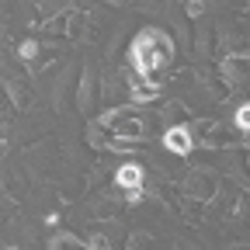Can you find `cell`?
Segmentation results:
<instances>
[{"label":"cell","mask_w":250,"mask_h":250,"mask_svg":"<svg viewBox=\"0 0 250 250\" xmlns=\"http://www.w3.org/2000/svg\"><path fill=\"white\" fill-rule=\"evenodd\" d=\"M132 62H136V70H139V77L143 80H149L153 77V70L156 66H164V62L174 56V42L164 35V31H156V28H146V31H139V39L132 42Z\"/></svg>","instance_id":"6da1fadb"},{"label":"cell","mask_w":250,"mask_h":250,"mask_svg":"<svg viewBox=\"0 0 250 250\" xmlns=\"http://www.w3.org/2000/svg\"><path fill=\"white\" fill-rule=\"evenodd\" d=\"M101 125H115V129H122V132H125L122 139H129V136L143 132V122L136 118V111H132V108H118V111L101 115Z\"/></svg>","instance_id":"7a4b0ae2"},{"label":"cell","mask_w":250,"mask_h":250,"mask_svg":"<svg viewBox=\"0 0 250 250\" xmlns=\"http://www.w3.org/2000/svg\"><path fill=\"white\" fill-rule=\"evenodd\" d=\"M164 146L170 149V153H191V146H195V139H191V132L184 129V125H174V129H167V136H164Z\"/></svg>","instance_id":"3957f363"},{"label":"cell","mask_w":250,"mask_h":250,"mask_svg":"<svg viewBox=\"0 0 250 250\" xmlns=\"http://www.w3.org/2000/svg\"><path fill=\"white\" fill-rule=\"evenodd\" d=\"M118 188H125V191H139V184H143V167L139 164H122L118 174H115Z\"/></svg>","instance_id":"277c9868"},{"label":"cell","mask_w":250,"mask_h":250,"mask_svg":"<svg viewBox=\"0 0 250 250\" xmlns=\"http://www.w3.org/2000/svg\"><path fill=\"white\" fill-rule=\"evenodd\" d=\"M49 250H87V247H83L77 236H70V233H59V236H52Z\"/></svg>","instance_id":"5b68a950"},{"label":"cell","mask_w":250,"mask_h":250,"mask_svg":"<svg viewBox=\"0 0 250 250\" xmlns=\"http://www.w3.org/2000/svg\"><path fill=\"white\" fill-rule=\"evenodd\" d=\"M236 129H240V132H247V129H250V108H247V104H240V108H236Z\"/></svg>","instance_id":"8992f818"},{"label":"cell","mask_w":250,"mask_h":250,"mask_svg":"<svg viewBox=\"0 0 250 250\" xmlns=\"http://www.w3.org/2000/svg\"><path fill=\"white\" fill-rule=\"evenodd\" d=\"M18 52H21V59H35L39 45H35V42H21V49H18Z\"/></svg>","instance_id":"52a82bcc"},{"label":"cell","mask_w":250,"mask_h":250,"mask_svg":"<svg viewBox=\"0 0 250 250\" xmlns=\"http://www.w3.org/2000/svg\"><path fill=\"white\" fill-rule=\"evenodd\" d=\"M90 250H108V240H104V236H94V240H90Z\"/></svg>","instance_id":"ba28073f"},{"label":"cell","mask_w":250,"mask_h":250,"mask_svg":"<svg viewBox=\"0 0 250 250\" xmlns=\"http://www.w3.org/2000/svg\"><path fill=\"white\" fill-rule=\"evenodd\" d=\"M4 149H7V143H4V139H0V156H4Z\"/></svg>","instance_id":"9c48e42d"}]
</instances>
